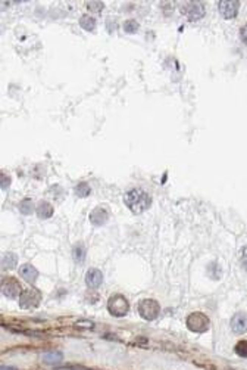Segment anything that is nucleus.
<instances>
[{
	"mask_svg": "<svg viewBox=\"0 0 247 370\" xmlns=\"http://www.w3.org/2000/svg\"><path fill=\"white\" fill-rule=\"evenodd\" d=\"M15 264H16V255L15 254L7 252L6 255H3V258H1V269L3 270H10L15 267Z\"/></svg>",
	"mask_w": 247,
	"mask_h": 370,
	"instance_id": "obj_13",
	"label": "nucleus"
},
{
	"mask_svg": "<svg viewBox=\"0 0 247 370\" xmlns=\"http://www.w3.org/2000/svg\"><path fill=\"white\" fill-rule=\"evenodd\" d=\"M1 370H16L15 368H6V366H1Z\"/></svg>",
	"mask_w": 247,
	"mask_h": 370,
	"instance_id": "obj_27",
	"label": "nucleus"
},
{
	"mask_svg": "<svg viewBox=\"0 0 247 370\" xmlns=\"http://www.w3.org/2000/svg\"><path fill=\"white\" fill-rule=\"evenodd\" d=\"M138 30V22L135 19H128L124 22V31L125 33H137Z\"/></svg>",
	"mask_w": 247,
	"mask_h": 370,
	"instance_id": "obj_19",
	"label": "nucleus"
},
{
	"mask_svg": "<svg viewBox=\"0 0 247 370\" xmlns=\"http://www.w3.org/2000/svg\"><path fill=\"white\" fill-rule=\"evenodd\" d=\"M80 25H81V28L87 30V31H93L96 28V19L93 16L82 15L81 18H80Z\"/></svg>",
	"mask_w": 247,
	"mask_h": 370,
	"instance_id": "obj_16",
	"label": "nucleus"
},
{
	"mask_svg": "<svg viewBox=\"0 0 247 370\" xmlns=\"http://www.w3.org/2000/svg\"><path fill=\"white\" fill-rule=\"evenodd\" d=\"M77 328H80V329H93V322H88V320H81V322H77V325H75Z\"/></svg>",
	"mask_w": 247,
	"mask_h": 370,
	"instance_id": "obj_23",
	"label": "nucleus"
},
{
	"mask_svg": "<svg viewBox=\"0 0 247 370\" xmlns=\"http://www.w3.org/2000/svg\"><path fill=\"white\" fill-rule=\"evenodd\" d=\"M90 192H91V189H90V186H88L85 182H81V183H78V185L75 186V195H77V196H80V198H85V196H88V195H90Z\"/></svg>",
	"mask_w": 247,
	"mask_h": 370,
	"instance_id": "obj_17",
	"label": "nucleus"
},
{
	"mask_svg": "<svg viewBox=\"0 0 247 370\" xmlns=\"http://www.w3.org/2000/svg\"><path fill=\"white\" fill-rule=\"evenodd\" d=\"M124 201H125V205L128 206L134 214L144 212L150 206V204H152L150 196L144 190H141V189H131L125 195Z\"/></svg>",
	"mask_w": 247,
	"mask_h": 370,
	"instance_id": "obj_1",
	"label": "nucleus"
},
{
	"mask_svg": "<svg viewBox=\"0 0 247 370\" xmlns=\"http://www.w3.org/2000/svg\"><path fill=\"white\" fill-rule=\"evenodd\" d=\"M236 353H237V356L247 359V341H240L236 345Z\"/></svg>",
	"mask_w": 247,
	"mask_h": 370,
	"instance_id": "obj_20",
	"label": "nucleus"
},
{
	"mask_svg": "<svg viewBox=\"0 0 247 370\" xmlns=\"http://www.w3.org/2000/svg\"><path fill=\"white\" fill-rule=\"evenodd\" d=\"M218 9H219V13L225 19H231L237 16L239 9H240V1L239 0H221L218 3Z\"/></svg>",
	"mask_w": 247,
	"mask_h": 370,
	"instance_id": "obj_8",
	"label": "nucleus"
},
{
	"mask_svg": "<svg viewBox=\"0 0 247 370\" xmlns=\"http://www.w3.org/2000/svg\"><path fill=\"white\" fill-rule=\"evenodd\" d=\"M1 292L7 298H18L22 293V286L15 278H4L1 280Z\"/></svg>",
	"mask_w": 247,
	"mask_h": 370,
	"instance_id": "obj_7",
	"label": "nucleus"
},
{
	"mask_svg": "<svg viewBox=\"0 0 247 370\" xmlns=\"http://www.w3.org/2000/svg\"><path fill=\"white\" fill-rule=\"evenodd\" d=\"M74 258H75L78 263H82V261H84V258H85V249H84L82 245L75 247V249H74Z\"/></svg>",
	"mask_w": 247,
	"mask_h": 370,
	"instance_id": "obj_21",
	"label": "nucleus"
},
{
	"mask_svg": "<svg viewBox=\"0 0 247 370\" xmlns=\"http://www.w3.org/2000/svg\"><path fill=\"white\" fill-rule=\"evenodd\" d=\"M209 319L202 313H191L187 317V328L196 333H203L209 329Z\"/></svg>",
	"mask_w": 247,
	"mask_h": 370,
	"instance_id": "obj_6",
	"label": "nucleus"
},
{
	"mask_svg": "<svg viewBox=\"0 0 247 370\" xmlns=\"http://www.w3.org/2000/svg\"><path fill=\"white\" fill-rule=\"evenodd\" d=\"M87 7L91 12H100L103 9V1H88L87 3Z\"/></svg>",
	"mask_w": 247,
	"mask_h": 370,
	"instance_id": "obj_22",
	"label": "nucleus"
},
{
	"mask_svg": "<svg viewBox=\"0 0 247 370\" xmlns=\"http://www.w3.org/2000/svg\"><path fill=\"white\" fill-rule=\"evenodd\" d=\"M37 215L40 218H49L53 215V206L50 205L49 202H40L37 206Z\"/></svg>",
	"mask_w": 247,
	"mask_h": 370,
	"instance_id": "obj_14",
	"label": "nucleus"
},
{
	"mask_svg": "<svg viewBox=\"0 0 247 370\" xmlns=\"http://www.w3.org/2000/svg\"><path fill=\"white\" fill-rule=\"evenodd\" d=\"M159 311H161V305L155 299L147 298L140 301L138 304V313L144 320H155L159 316Z\"/></svg>",
	"mask_w": 247,
	"mask_h": 370,
	"instance_id": "obj_4",
	"label": "nucleus"
},
{
	"mask_svg": "<svg viewBox=\"0 0 247 370\" xmlns=\"http://www.w3.org/2000/svg\"><path fill=\"white\" fill-rule=\"evenodd\" d=\"M240 36H242V40L245 41L247 44V24L242 28V31H240Z\"/></svg>",
	"mask_w": 247,
	"mask_h": 370,
	"instance_id": "obj_25",
	"label": "nucleus"
},
{
	"mask_svg": "<svg viewBox=\"0 0 247 370\" xmlns=\"http://www.w3.org/2000/svg\"><path fill=\"white\" fill-rule=\"evenodd\" d=\"M41 301V292L36 288H28L22 290L19 296V307L24 310H31L39 307Z\"/></svg>",
	"mask_w": 247,
	"mask_h": 370,
	"instance_id": "obj_3",
	"label": "nucleus"
},
{
	"mask_svg": "<svg viewBox=\"0 0 247 370\" xmlns=\"http://www.w3.org/2000/svg\"><path fill=\"white\" fill-rule=\"evenodd\" d=\"M242 263H243L245 269L247 270V247L243 249V254H242Z\"/></svg>",
	"mask_w": 247,
	"mask_h": 370,
	"instance_id": "obj_24",
	"label": "nucleus"
},
{
	"mask_svg": "<svg viewBox=\"0 0 247 370\" xmlns=\"http://www.w3.org/2000/svg\"><path fill=\"white\" fill-rule=\"evenodd\" d=\"M63 359V354L61 351H56V353H47L43 356V362L47 363V365H55V363H61Z\"/></svg>",
	"mask_w": 247,
	"mask_h": 370,
	"instance_id": "obj_15",
	"label": "nucleus"
},
{
	"mask_svg": "<svg viewBox=\"0 0 247 370\" xmlns=\"http://www.w3.org/2000/svg\"><path fill=\"white\" fill-rule=\"evenodd\" d=\"M33 209H34V206H33V201H31V199H24V201H21V204H19V211H21L22 214L28 215V214L33 212Z\"/></svg>",
	"mask_w": 247,
	"mask_h": 370,
	"instance_id": "obj_18",
	"label": "nucleus"
},
{
	"mask_svg": "<svg viewBox=\"0 0 247 370\" xmlns=\"http://www.w3.org/2000/svg\"><path fill=\"white\" fill-rule=\"evenodd\" d=\"M108 212H106V209H103V208H94L91 212H90V221L94 224V226H102V224H105L106 221H108Z\"/></svg>",
	"mask_w": 247,
	"mask_h": 370,
	"instance_id": "obj_12",
	"label": "nucleus"
},
{
	"mask_svg": "<svg viewBox=\"0 0 247 370\" xmlns=\"http://www.w3.org/2000/svg\"><path fill=\"white\" fill-rule=\"evenodd\" d=\"M102 282H103V275H102V272L100 270H97V269H91V270H88L87 272V276H85V283H87V286L88 288H99L100 285H102Z\"/></svg>",
	"mask_w": 247,
	"mask_h": 370,
	"instance_id": "obj_9",
	"label": "nucleus"
},
{
	"mask_svg": "<svg viewBox=\"0 0 247 370\" xmlns=\"http://www.w3.org/2000/svg\"><path fill=\"white\" fill-rule=\"evenodd\" d=\"M1 180H3V183H1V189L4 190V189H6V182L9 183V177L6 179V176H4V174H1Z\"/></svg>",
	"mask_w": 247,
	"mask_h": 370,
	"instance_id": "obj_26",
	"label": "nucleus"
},
{
	"mask_svg": "<svg viewBox=\"0 0 247 370\" xmlns=\"http://www.w3.org/2000/svg\"><path fill=\"white\" fill-rule=\"evenodd\" d=\"M180 10L190 21H196V19H200L202 16H205V6L200 1H185L180 6Z\"/></svg>",
	"mask_w": 247,
	"mask_h": 370,
	"instance_id": "obj_5",
	"label": "nucleus"
},
{
	"mask_svg": "<svg viewBox=\"0 0 247 370\" xmlns=\"http://www.w3.org/2000/svg\"><path fill=\"white\" fill-rule=\"evenodd\" d=\"M19 275L28 282V283H34L37 280V276H39V272L34 266L31 264H24L19 267Z\"/></svg>",
	"mask_w": 247,
	"mask_h": 370,
	"instance_id": "obj_11",
	"label": "nucleus"
},
{
	"mask_svg": "<svg viewBox=\"0 0 247 370\" xmlns=\"http://www.w3.org/2000/svg\"><path fill=\"white\" fill-rule=\"evenodd\" d=\"M108 310L111 311L112 316L115 317H123L128 313L129 310V304L126 301V298L121 295V293H117V295H112L108 301Z\"/></svg>",
	"mask_w": 247,
	"mask_h": 370,
	"instance_id": "obj_2",
	"label": "nucleus"
},
{
	"mask_svg": "<svg viewBox=\"0 0 247 370\" xmlns=\"http://www.w3.org/2000/svg\"><path fill=\"white\" fill-rule=\"evenodd\" d=\"M231 329L236 333H245L247 330V316L245 313H237L233 319H231Z\"/></svg>",
	"mask_w": 247,
	"mask_h": 370,
	"instance_id": "obj_10",
	"label": "nucleus"
}]
</instances>
